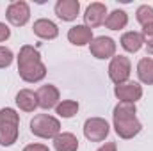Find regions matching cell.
<instances>
[{"label":"cell","mask_w":153,"mask_h":151,"mask_svg":"<svg viewBox=\"0 0 153 151\" xmlns=\"http://www.w3.org/2000/svg\"><path fill=\"white\" fill-rule=\"evenodd\" d=\"M18 73L25 82H30V84L39 82V80H43L46 76V68L41 62L39 52L34 46L25 44V46L20 48V53H18Z\"/></svg>","instance_id":"6da1fadb"},{"label":"cell","mask_w":153,"mask_h":151,"mask_svg":"<svg viewBox=\"0 0 153 151\" xmlns=\"http://www.w3.org/2000/svg\"><path fill=\"white\" fill-rule=\"evenodd\" d=\"M114 128L121 139H132L141 132V123L135 117V103L119 101L114 107Z\"/></svg>","instance_id":"7a4b0ae2"},{"label":"cell","mask_w":153,"mask_h":151,"mask_svg":"<svg viewBox=\"0 0 153 151\" xmlns=\"http://www.w3.org/2000/svg\"><path fill=\"white\" fill-rule=\"evenodd\" d=\"M20 115L16 110L5 107L0 110V146H13L18 139Z\"/></svg>","instance_id":"3957f363"},{"label":"cell","mask_w":153,"mask_h":151,"mask_svg":"<svg viewBox=\"0 0 153 151\" xmlns=\"http://www.w3.org/2000/svg\"><path fill=\"white\" fill-rule=\"evenodd\" d=\"M30 132L36 137H41V139H52V137L55 139L59 135V132H61V123L53 115L38 114L30 121Z\"/></svg>","instance_id":"277c9868"},{"label":"cell","mask_w":153,"mask_h":151,"mask_svg":"<svg viewBox=\"0 0 153 151\" xmlns=\"http://www.w3.org/2000/svg\"><path fill=\"white\" fill-rule=\"evenodd\" d=\"M84 135L91 142H102L109 135V124L102 117H91L84 124Z\"/></svg>","instance_id":"5b68a950"},{"label":"cell","mask_w":153,"mask_h":151,"mask_svg":"<svg viewBox=\"0 0 153 151\" xmlns=\"http://www.w3.org/2000/svg\"><path fill=\"white\" fill-rule=\"evenodd\" d=\"M5 16L9 20V23H13L14 27H22L29 21L30 18V7L27 2L23 0H16L13 4H9L7 11H5Z\"/></svg>","instance_id":"8992f818"},{"label":"cell","mask_w":153,"mask_h":151,"mask_svg":"<svg viewBox=\"0 0 153 151\" xmlns=\"http://www.w3.org/2000/svg\"><path fill=\"white\" fill-rule=\"evenodd\" d=\"M130 71H132V66H130V61L125 55L112 57L111 66H109V76H111V80L114 82L116 85L126 82L128 76H130Z\"/></svg>","instance_id":"52a82bcc"},{"label":"cell","mask_w":153,"mask_h":151,"mask_svg":"<svg viewBox=\"0 0 153 151\" xmlns=\"http://www.w3.org/2000/svg\"><path fill=\"white\" fill-rule=\"evenodd\" d=\"M89 50L96 59H109V57H114L116 43L114 39L100 36V38H94L89 43Z\"/></svg>","instance_id":"ba28073f"},{"label":"cell","mask_w":153,"mask_h":151,"mask_svg":"<svg viewBox=\"0 0 153 151\" xmlns=\"http://www.w3.org/2000/svg\"><path fill=\"white\" fill-rule=\"evenodd\" d=\"M114 94L121 101H128V103H135L137 100H141L143 96V87L137 82H123L117 84L114 87Z\"/></svg>","instance_id":"9c48e42d"},{"label":"cell","mask_w":153,"mask_h":151,"mask_svg":"<svg viewBox=\"0 0 153 151\" xmlns=\"http://www.w3.org/2000/svg\"><path fill=\"white\" fill-rule=\"evenodd\" d=\"M105 14H107V7L102 2H94L85 9L84 20H85V27H89L91 30L94 27H100L105 21Z\"/></svg>","instance_id":"30bf717a"},{"label":"cell","mask_w":153,"mask_h":151,"mask_svg":"<svg viewBox=\"0 0 153 151\" xmlns=\"http://www.w3.org/2000/svg\"><path fill=\"white\" fill-rule=\"evenodd\" d=\"M36 96H38V105L41 109H52L59 101V89L55 85H50L48 84V85L39 87Z\"/></svg>","instance_id":"8fae6325"},{"label":"cell","mask_w":153,"mask_h":151,"mask_svg":"<svg viewBox=\"0 0 153 151\" xmlns=\"http://www.w3.org/2000/svg\"><path fill=\"white\" fill-rule=\"evenodd\" d=\"M80 11V4L76 0H59L55 4V14L62 20V21H71L78 16Z\"/></svg>","instance_id":"7c38bea8"},{"label":"cell","mask_w":153,"mask_h":151,"mask_svg":"<svg viewBox=\"0 0 153 151\" xmlns=\"http://www.w3.org/2000/svg\"><path fill=\"white\" fill-rule=\"evenodd\" d=\"M34 34L41 39H55L57 34H59V29L53 21L46 20V18H41V20H36L34 21Z\"/></svg>","instance_id":"4fadbf2b"},{"label":"cell","mask_w":153,"mask_h":151,"mask_svg":"<svg viewBox=\"0 0 153 151\" xmlns=\"http://www.w3.org/2000/svg\"><path fill=\"white\" fill-rule=\"evenodd\" d=\"M68 39H70V43H73L76 46H84L93 41V30L85 25H75L70 29Z\"/></svg>","instance_id":"5bb4252c"},{"label":"cell","mask_w":153,"mask_h":151,"mask_svg":"<svg viewBox=\"0 0 153 151\" xmlns=\"http://www.w3.org/2000/svg\"><path fill=\"white\" fill-rule=\"evenodd\" d=\"M16 105L23 110V112H34L38 105V96L34 91L30 89H22L18 94H16Z\"/></svg>","instance_id":"9a60e30c"},{"label":"cell","mask_w":153,"mask_h":151,"mask_svg":"<svg viewBox=\"0 0 153 151\" xmlns=\"http://www.w3.org/2000/svg\"><path fill=\"white\" fill-rule=\"evenodd\" d=\"M53 146L57 151H76L78 150V139L73 133H59L53 139Z\"/></svg>","instance_id":"2e32d148"},{"label":"cell","mask_w":153,"mask_h":151,"mask_svg":"<svg viewBox=\"0 0 153 151\" xmlns=\"http://www.w3.org/2000/svg\"><path fill=\"white\" fill-rule=\"evenodd\" d=\"M143 43H144V38L139 32H125L121 36V46L126 52H139Z\"/></svg>","instance_id":"e0dca14e"},{"label":"cell","mask_w":153,"mask_h":151,"mask_svg":"<svg viewBox=\"0 0 153 151\" xmlns=\"http://www.w3.org/2000/svg\"><path fill=\"white\" fill-rule=\"evenodd\" d=\"M126 23H128V16H126V13H125V11H121V9L112 11V13L105 18V25H107V29H111V30L125 29V27H126Z\"/></svg>","instance_id":"ac0fdd59"},{"label":"cell","mask_w":153,"mask_h":151,"mask_svg":"<svg viewBox=\"0 0 153 151\" xmlns=\"http://www.w3.org/2000/svg\"><path fill=\"white\" fill-rule=\"evenodd\" d=\"M137 75L141 78V82H144L148 85H153V59L144 57V59L139 61V64H137Z\"/></svg>","instance_id":"d6986e66"},{"label":"cell","mask_w":153,"mask_h":151,"mask_svg":"<svg viewBox=\"0 0 153 151\" xmlns=\"http://www.w3.org/2000/svg\"><path fill=\"white\" fill-rule=\"evenodd\" d=\"M55 112L59 114L61 117L70 119V117H73L78 112V103L76 101H71V100H66V101H62V103H59L55 107Z\"/></svg>","instance_id":"ffe728a7"},{"label":"cell","mask_w":153,"mask_h":151,"mask_svg":"<svg viewBox=\"0 0 153 151\" xmlns=\"http://www.w3.org/2000/svg\"><path fill=\"white\" fill-rule=\"evenodd\" d=\"M135 18H137V21L143 27L148 25V23H153V7H150V5H141L137 9V13H135Z\"/></svg>","instance_id":"44dd1931"},{"label":"cell","mask_w":153,"mask_h":151,"mask_svg":"<svg viewBox=\"0 0 153 151\" xmlns=\"http://www.w3.org/2000/svg\"><path fill=\"white\" fill-rule=\"evenodd\" d=\"M13 52L9 50V48H5V46H0V68H7V66H11V62H13Z\"/></svg>","instance_id":"7402d4cb"},{"label":"cell","mask_w":153,"mask_h":151,"mask_svg":"<svg viewBox=\"0 0 153 151\" xmlns=\"http://www.w3.org/2000/svg\"><path fill=\"white\" fill-rule=\"evenodd\" d=\"M143 38L148 41V44L153 43V23H148L143 27Z\"/></svg>","instance_id":"603a6c76"},{"label":"cell","mask_w":153,"mask_h":151,"mask_svg":"<svg viewBox=\"0 0 153 151\" xmlns=\"http://www.w3.org/2000/svg\"><path fill=\"white\" fill-rule=\"evenodd\" d=\"M9 36H11L9 27H7L5 23H2V21H0V43H2V41H5V39H9Z\"/></svg>","instance_id":"cb8c5ba5"},{"label":"cell","mask_w":153,"mask_h":151,"mask_svg":"<svg viewBox=\"0 0 153 151\" xmlns=\"http://www.w3.org/2000/svg\"><path fill=\"white\" fill-rule=\"evenodd\" d=\"M23 151H50V150L43 144H29V146L23 148Z\"/></svg>","instance_id":"d4e9b609"},{"label":"cell","mask_w":153,"mask_h":151,"mask_svg":"<svg viewBox=\"0 0 153 151\" xmlns=\"http://www.w3.org/2000/svg\"><path fill=\"white\" fill-rule=\"evenodd\" d=\"M98 151H117V148H116V142H105Z\"/></svg>","instance_id":"484cf974"},{"label":"cell","mask_w":153,"mask_h":151,"mask_svg":"<svg viewBox=\"0 0 153 151\" xmlns=\"http://www.w3.org/2000/svg\"><path fill=\"white\" fill-rule=\"evenodd\" d=\"M148 53L153 55V43H152V44H148Z\"/></svg>","instance_id":"4316f807"}]
</instances>
